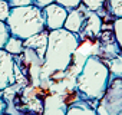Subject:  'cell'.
<instances>
[{
    "label": "cell",
    "instance_id": "5b68a950",
    "mask_svg": "<svg viewBox=\"0 0 122 115\" xmlns=\"http://www.w3.org/2000/svg\"><path fill=\"white\" fill-rule=\"evenodd\" d=\"M15 65V56L5 49H0V91L16 84Z\"/></svg>",
    "mask_w": 122,
    "mask_h": 115
},
{
    "label": "cell",
    "instance_id": "9c48e42d",
    "mask_svg": "<svg viewBox=\"0 0 122 115\" xmlns=\"http://www.w3.org/2000/svg\"><path fill=\"white\" fill-rule=\"evenodd\" d=\"M101 30H102V19H101V16L93 10H88L83 27L79 32V35L82 37H96L101 33Z\"/></svg>",
    "mask_w": 122,
    "mask_h": 115
},
{
    "label": "cell",
    "instance_id": "7a4b0ae2",
    "mask_svg": "<svg viewBox=\"0 0 122 115\" xmlns=\"http://www.w3.org/2000/svg\"><path fill=\"white\" fill-rule=\"evenodd\" d=\"M109 78L111 72L106 63L102 62L98 56H88L76 79V89L79 96L91 101H99L108 86Z\"/></svg>",
    "mask_w": 122,
    "mask_h": 115
},
{
    "label": "cell",
    "instance_id": "5bb4252c",
    "mask_svg": "<svg viewBox=\"0 0 122 115\" xmlns=\"http://www.w3.org/2000/svg\"><path fill=\"white\" fill-rule=\"evenodd\" d=\"M112 30H113L116 43H118V46L122 50V17H116L115 19V22L112 23Z\"/></svg>",
    "mask_w": 122,
    "mask_h": 115
},
{
    "label": "cell",
    "instance_id": "2e32d148",
    "mask_svg": "<svg viewBox=\"0 0 122 115\" xmlns=\"http://www.w3.org/2000/svg\"><path fill=\"white\" fill-rule=\"evenodd\" d=\"M105 3H106V0H82V5L85 7H88L89 10H93V12L102 10Z\"/></svg>",
    "mask_w": 122,
    "mask_h": 115
},
{
    "label": "cell",
    "instance_id": "7c38bea8",
    "mask_svg": "<svg viewBox=\"0 0 122 115\" xmlns=\"http://www.w3.org/2000/svg\"><path fill=\"white\" fill-rule=\"evenodd\" d=\"M6 52H9V53H12L13 56H16V55H20L23 50H25V46H23V40L20 39V37H17V36H13V35H10V37L7 39V42H6V45H5V47H3Z\"/></svg>",
    "mask_w": 122,
    "mask_h": 115
},
{
    "label": "cell",
    "instance_id": "7402d4cb",
    "mask_svg": "<svg viewBox=\"0 0 122 115\" xmlns=\"http://www.w3.org/2000/svg\"><path fill=\"white\" fill-rule=\"evenodd\" d=\"M3 112H6V101L3 99L2 94H0V114H3Z\"/></svg>",
    "mask_w": 122,
    "mask_h": 115
},
{
    "label": "cell",
    "instance_id": "30bf717a",
    "mask_svg": "<svg viewBox=\"0 0 122 115\" xmlns=\"http://www.w3.org/2000/svg\"><path fill=\"white\" fill-rule=\"evenodd\" d=\"M99 35H101V50H102V55H105L108 58H115L119 53H122L121 47L116 43L113 30L112 32L106 30V32H102Z\"/></svg>",
    "mask_w": 122,
    "mask_h": 115
},
{
    "label": "cell",
    "instance_id": "44dd1931",
    "mask_svg": "<svg viewBox=\"0 0 122 115\" xmlns=\"http://www.w3.org/2000/svg\"><path fill=\"white\" fill-rule=\"evenodd\" d=\"M55 0H33V5H36V6H39V7H45V6H47V5H50V3H53Z\"/></svg>",
    "mask_w": 122,
    "mask_h": 115
},
{
    "label": "cell",
    "instance_id": "ac0fdd59",
    "mask_svg": "<svg viewBox=\"0 0 122 115\" xmlns=\"http://www.w3.org/2000/svg\"><path fill=\"white\" fill-rule=\"evenodd\" d=\"M10 5L7 0H0V20L6 22V19L9 17V13H10Z\"/></svg>",
    "mask_w": 122,
    "mask_h": 115
},
{
    "label": "cell",
    "instance_id": "9a60e30c",
    "mask_svg": "<svg viewBox=\"0 0 122 115\" xmlns=\"http://www.w3.org/2000/svg\"><path fill=\"white\" fill-rule=\"evenodd\" d=\"M10 35L12 33H10V29H9L7 23L3 22V20H0V49L5 47V45H6L7 39L10 37Z\"/></svg>",
    "mask_w": 122,
    "mask_h": 115
},
{
    "label": "cell",
    "instance_id": "d6986e66",
    "mask_svg": "<svg viewBox=\"0 0 122 115\" xmlns=\"http://www.w3.org/2000/svg\"><path fill=\"white\" fill-rule=\"evenodd\" d=\"M55 2H56L57 5H60V6H63L65 9L71 10V9L78 7V6L82 3V0H55Z\"/></svg>",
    "mask_w": 122,
    "mask_h": 115
},
{
    "label": "cell",
    "instance_id": "8992f818",
    "mask_svg": "<svg viewBox=\"0 0 122 115\" xmlns=\"http://www.w3.org/2000/svg\"><path fill=\"white\" fill-rule=\"evenodd\" d=\"M43 13H45L46 29L47 30H55V29L63 27L65 19L68 16V9H65L63 6H60L56 2H53V3L43 7Z\"/></svg>",
    "mask_w": 122,
    "mask_h": 115
},
{
    "label": "cell",
    "instance_id": "4fadbf2b",
    "mask_svg": "<svg viewBox=\"0 0 122 115\" xmlns=\"http://www.w3.org/2000/svg\"><path fill=\"white\" fill-rule=\"evenodd\" d=\"M111 75L113 76H122V53H119L118 56H115L113 59H111L106 63Z\"/></svg>",
    "mask_w": 122,
    "mask_h": 115
},
{
    "label": "cell",
    "instance_id": "603a6c76",
    "mask_svg": "<svg viewBox=\"0 0 122 115\" xmlns=\"http://www.w3.org/2000/svg\"><path fill=\"white\" fill-rule=\"evenodd\" d=\"M7 2H9V0H7Z\"/></svg>",
    "mask_w": 122,
    "mask_h": 115
},
{
    "label": "cell",
    "instance_id": "ffe728a7",
    "mask_svg": "<svg viewBox=\"0 0 122 115\" xmlns=\"http://www.w3.org/2000/svg\"><path fill=\"white\" fill-rule=\"evenodd\" d=\"M10 7H19V6H29L33 5V0H9Z\"/></svg>",
    "mask_w": 122,
    "mask_h": 115
},
{
    "label": "cell",
    "instance_id": "6da1fadb",
    "mask_svg": "<svg viewBox=\"0 0 122 115\" xmlns=\"http://www.w3.org/2000/svg\"><path fill=\"white\" fill-rule=\"evenodd\" d=\"M79 46L78 35L66 30L65 27L49 30L47 46L43 58V69L47 73L63 72L69 68L73 53Z\"/></svg>",
    "mask_w": 122,
    "mask_h": 115
},
{
    "label": "cell",
    "instance_id": "8fae6325",
    "mask_svg": "<svg viewBox=\"0 0 122 115\" xmlns=\"http://www.w3.org/2000/svg\"><path fill=\"white\" fill-rule=\"evenodd\" d=\"M98 101V99H95ZM91 99H85L81 96V101H76L73 104H71L69 106H66V114L72 115V114H85V115H93L96 114V109L91 106Z\"/></svg>",
    "mask_w": 122,
    "mask_h": 115
},
{
    "label": "cell",
    "instance_id": "e0dca14e",
    "mask_svg": "<svg viewBox=\"0 0 122 115\" xmlns=\"http://www.w3.org/2000/svg\"><path fill=\"white\" fill-rule=\"evenodd\" d=\"M109 12L115 17H122V0H108Z\"/></svg>",
    "mask_w": 122,
    "mask_h": 115
},
{
    "label": "cell",
    "instance_id": "ba28073f",
    "mask_svg": "<svg viewBox=\"0 0 122 115\" xmlns=\"http://www.w3.org/2000/svg\"><path fill=\"white\" fill-rule=\"evenodd\" d=\"M47 33L49 32L42 30V32H39V33L23 40V46L35 50L42 63H43V58H45V52H46V46H47Z\"/></svg>",
    "mask_w": 122,
    "mask_h": 115
},
{
    "label": "cell",
    "instance_id": "3957f363",
    "mask_svg": "<svg viewBox=\"0 0 122 115\" xmlns=\"http://www.w3.org/2000/svg\"><path fill=\"white\" fill-rule=\"evenodd\" d=\"M6 23L10 29V33L22 40L45 30L46 27L43 9L36 5L12 7Z\"/></svg>",
    "mask_w": 122,
    "mask_h": 115
},
{
    "label": "cell",
    "instance_id": "52a82bcc",
    "mask_svg": "<svg viewBox=\"0 0 122 115\" xmlns=\"http://www.w3.org/2000/svg\"><path fill=\"white\" fill-rule=\"evenodd\" d=\"M88 7H85L82 3L75 7V9H71V12H68V16L65 19V23H63V27L75 35H79V32L82 30L83 27V23H85V19H86V15H88Z\"/></svg>",
    "mask_w": 122,
    "mask_h": 115
},
{
    "label": "cell",
    "instance_id": "277c9868",
    "mask_svg": "<svg viewBox=\"0 0 122 115\" xmlns=\"http://www.w3.org/2000/svg\"><path fill=\"white\" fill-rule=\"evenodd\" d=\"M96 114L101 115H122V76L109 78L103 95L99 98Z\"/></svg>",
    "mask_w": 122,
    "mask_h": 115
}]
</instances>
